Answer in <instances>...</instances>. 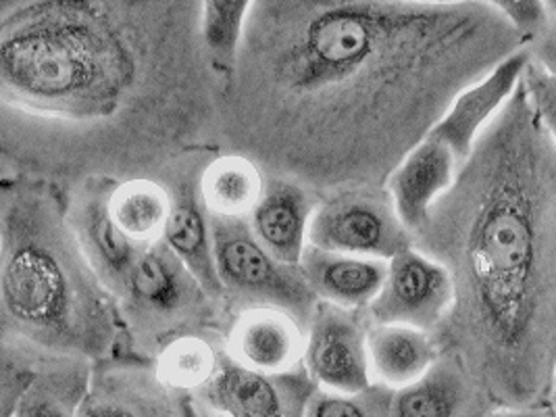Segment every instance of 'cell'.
Segmentation results:
<instances>
[{"label": "cell", "mask_w": 556, "mask_h": 417, "mask_svg": "<svg viewBox=\"0 0 556 417\" xmlns=\"http://www.w3.org/2000/svg\"><path fill=\"white\" fill-rule=\"evenodd\" d=\"M208 151L211 147L186 153L161 174L159 182H163L172 197V213L163 242L203 285L206 294L226 312V292L219 282L215 263L211 215L201 197V178L211 161L201 165L199 159H203Z\"/></svg>", "instance_id": "10"}, {"label": "cell", "mask_w": 556, "mask_h": 417, "mask_svg": "<svg viewBox=\"0 0 556 417\" xmlns=\"http://www.w3.org/2000/svg\"><path fill=\"white\" fill-rule=\"evenodd\" d=\"M394 389L374 382L361 392H315L306 417H392Z\"/></svg>", "instance_id": "26"}, {"label": "cell", "mask_w": 556, "mask_h": 417, "mask_svg": "<svg viewBox=\"0 0 556 417\" xmlns=\"http://www.w3.org/2000/svg\"><path fill=\"white\" fill-rule=\"evenodd\" d=\"M308 244L329 253L390 261L415 247V238L399 217L388 188L356 186L319 201Z\"/></svg>", "instance_id": "7"}, {"label": "cell", "mask_w": 556, "mask_h": 417, "mask_svg": "<svg viewBox=\"0 0 556 417\" xmlns=\"http://www.w3.org/2000/svg\"><path fill=\"white\" fill-rule=\"evenodd\" d=\"M0 205L2 355L92 365L126 353L119 305L79 249L67 192L51 180L4 176Z\"/></svg>", "instance_id": "4"}, {"label": "cell", "mask_w": 556, "mask_h": 417, "mask_svg": "<svg viewBox=\"0 0 556 417\" xmlns=\"http://www.w3.org/2000/svg\"><path fill=\"white\" fill-rule=\"evenodd\" d=\"M226 340L211 337H184L167 344L154 359L161 382L188 394L203 391L217 371Z\"/></svg>", "instance_id": "25"}, {"label": "cell", "mask_w": 556, "mask_h": 417, "mask_svg": "<svg viewBox=\"0 0 556 417\" xmlns=\"http://www.w3.org/2000/svg\"><path fill=\"white\" fill-rule=\"evenodd\" d=\"M211 230L229 324L240 313L271 307L308 328L319 299L306 285L301 267L276 260L256 240L247 217L211 215Z\"/></svg>", "instance_id": "6"}, {"label": "cell", "mask_w": 556, "mask_h": 417, "mask_svg": "<svg viewBox=\"0 0 556 417\" xmlns=\"http://www.w3.org/2000/svg\"><path fill=\"white\" fill-rule=\"evenodd\" d=\"M530 63L556 79V15L548 27L528 47Z\"/></svg>", "instance_id": "29"}, {"label": "cell", "mask_w": 556, "mask_h": 417, "mask_svg": "<svg viewBox=\"0 0 556 417\" xmlns=\"http://www.w3.org/2000/svg\"><path fill=\"white\" fill-rule=\"evenodd\" d=\"M299 267L319 301L353 312H367L388 276V261L329 253L311 244Z\"/></svg>", "instance_id": "19"}, {"label": "cell", "mask_w": 556, "mask_h": 417, "mask_svg": "<svg viewBox=\"0 0 556 417\" xmlns=\"http://www.w3.org/2000/svg\"><path fill=\"white\" fill-rule=\"evenodd\" d=\"M267 176L261 167L242 155H217L211 159L201 178V197L208 215L247 217L265 192Z\"/></svg>", "instance_id": "21"}, {"label": "cell", "mask_w": 556, "mask_h": 417, "mask_svg": "<svg viewBox=\"0 0 556 417\" xmlns=\"http://www.w3.org/2000/svg\"><path fill=\"white\" fill-rule=\"evenodd\" d=\"M415 249L453 307L433 332L501 409L548 407L556 367V147L523 81L483 130Z\"/></svg>", "instance_id": "3"}, {"label": "cell", "mask_w": 556, "mask_h": 417, "mask_svg": "<svg viewBox=\"0 0 556 417\" xmlns=\"http://www.w3.org/2000/svg\"><path fill=\"white\" fill-rule=\"evenodd\" d=\"M494 409L498 407L469 369L444 353L419 380L392 396V417H481Z\"/></svg>", "instance_id": "16"}, {"label": "cell", "mask_w": 556, "mask_h": 417, "mask_svg": "<svg viewBox=\"0 0 556 417\" xmlns=\"http://www.w3.org/2000/svg\"><path fill=\"white\" fill-rule=\"evenodd\" d=\"M481 417H555L551 407H535V409H494Z\"/></svg>", "instance_id": "30"}, {"label": "cell", "mask_w": 556, "mask_h": 417, "mask_svg": "<svg viewBox=\"0 0 556 417\" xmlns=\"http://www.w3.org/2000/svg\"><path fill=\"white\" fill-rule=\"evenodd\" d=\"M203 2H2V156L15 176L163 174L217 131ZM77 180V182H79Z\"/></svg>", "instance_id": "2"}, {"label": "cell", "mask_w": 556, "mask_h": 417, "mask_svg": "<svg viewBox=\"0 0 556 417\" xmlns=\"http://www.w3.org/2000/svg\"><path fill=\"white\" fill-rule=\"evenodd\" d=\"M119 184L115 178L90 176L67 190V222L84 257L115 301L124 294L127 278L144 249L127 238L113 219L111 197Z\"/></svg>", "instance_id": "12"}, {"label": "cell", "mask_w": 556, "mask_h": 417, "mask_svg": "<svg viewBox=\"0 0 556 417\" xmlns=\"http://www.w3.org/2000/svg\"><path fill=\"white\" fill-rule=\"evenodd\" d=\"M528 65V49L508 56L492 74L456 97L446 115L431 130L430 138L446 144L463 165L471 155L483 130L496 119V115L519 90Z\"/></svg>", "instance_id": "14"}, {"label": "cell", "mask_w": 556, "mask_h": 417, "mask_svg": "<svg viewBox=\"0 0 556 417\" xmlns=\"http://www.w3.org/2000/svg\"><path fill=\"white\" fill-rule=\"evenodd\" d=\"M455 301L448 269L410 247L388 261V276L376 301L367 307L371 326H408L433 334Z\"/></svg>", "instance_id": "11"}, {"label": "cell", "mask_w": 556, "mask_h": 417, "mask_svg": "<svg viewBox=\"0 0 556 417\" xmlns=\"http://www.w3.org/2000/svg\"><path fill=\"white\" fill-rule=\"evenodd\" d=\"M458 169L455 153L428 136L390 176L386 188L413 238L424 230L438 201L455 186Z\"/></svg>", "instance_id": "17"}, {"label": "cell", "mask_w": 556, "mask_h": 417, "mask_svg": "<svg viewBox=\"0 0 556 417\" xmlns=\"http://www.w3.org/2000/svg\"><path fill=\"white\" fill-rule=\"evenodd\" d=\"M306 328L292 315L271 307L240 313L231 319L226 351L238 362L265 374L304 367Z\"/></svg>", "instance_id": "15"}, {"label": "cell", "mask_w": 556, "mask_h": 417, "mask_svg": "<svg viewBox=\"0 0 556 417\" xmlns=\"http://www.w3.org/2000/svg\"><path fill=\"white\" fill-rule=\"evenodd\" d=\"M319 387L306 374H265L238 364L226 346L211 382L197 392L204 412L219 417H306L311 399Z\"/></svg>", "instance_id": "9"}, {"label": "cell", "mask_w": 556, "mask_h": 417, "mask_svg": "<svg viewBox=\"0 0 556 417\" xmlns=\"http://www.w3.org/2000/svg\"><path fill=\"white\" fill-rule=\"evenodd\" d=\"M31 365L34 378L26 392L15 401V412L11 417H76L92 365L70 359Z\"/></svg>", "instance_id": "22"}, {"label": "cell", "mask_w": 556, "mask_h": 417, "mask_svg": "<svg viewBox=\"0 0 556 417\" xmlns=\"http://www.w3.org/2000/svg\"><path fill=\"white\" fill-rule=\"evenodd\" d=\"M365 312L319 301L306 328L304 369L321 391L361 392L374 384Z\"/></svg>", "instance_id": "13"}, {"label": "cell", "mask_w": 556, "mask_h": 417, "mask_svg": "<svg viewBox=\"0 0 556 417\" xmlns=\"http://www.w3.org/2000/svg\"><path fill=\"white\" fill-rule=\"evenodd\" d=\"M7 417H9V416H7Z\"/></svg>", "instance_id": "32"}, {"label": "cell", "mask_w": 556, "mask_h": 417, "mask_svg": "<svg viewBox=\"0 0 556 417\" xmlns=\"http://www.w3.org/2000/svg\"><path fill=\"white\" fill-rule=\"evenodd\" d=\"M367 349L374 382L394 391L419 380L442 355L433 334L408 326H369Z\"/></svg>", "instance_id": "20"}, {"label": "cell", "mask_w": 556, "mask_h": 417, "mask_svg": "<svg viewBox=\"0 0 556 417\" xmlns=\"http://www.w3.org/2000/svg\"><path fill=\"white\" fill-rule=\"evenodd\" d=\"M111 213L117 226L138 247L161 242L172 213V197L154 178H134L119 184L111 197Z\"/></svg>", "instance_id": "24"}, {"label": "cell", "mask_w": 556, "mask_h": 417, "mask_svg": "<svg viewBox=\"0 0 556 417\" xmlns=\"http://www.w3.org/2000/svg\"><path fill=\"white\" fill-rule=\"evenodd\" d=\"M117 305L126 328V353L151 362L174 340H226L229 330L228 313L163 240L140 251Z\"/></svg>", "instance_id": "5"}, {"label": "cell", "mask_w": 556, "mask_h": 417, "mask_svg": "<svg viewBox=\"0 0 556 417\" xmlns=\"http://www.w3.org/2000/svg\"><path fill=\"white\" fill-rule=\"evenodd\" d=\"M251 0H206L201 11V40L208 67L219 81L222 94L236 76L244 45Z\"/></svg>", "instance_id": "23"}, {"label": "cell", "mask_w": 556, "mask_h": 417, "mask_svg": "<svg viewBox=\"0 0 556 417\" xmlns=\"http://www.w3.org/2000/svg\"><path fill=\"white\" fill-rule=\"evenodd\" d=\"M523 90L556 147V79L530 63L523 76Z\"/></svg>", "instance_id": "28"}, {"label": "cell", "mask_w": 556, "mask_h": 417, "mask_svg": "<svg viewBox=\"0 0 556 417\" xmlns=\"http://www.w3.org/2000/svg\"><path fill=\"white\" fill-rule=\"evenodd\" d=\"M76 417H203V407L165 387L151 359L119 353L92 364Z\"/></svg>", "instance_id": "8"}, {"label": "cell", "mask_w": 556, "mask_h": 417, "mask_svg": "<svg viewBox=\"0 0 556 417\" xmlns=\"http://www.w3.org/2000/svg\"><path fill=\"white\" fill-rule=\"evenodd\" d=\"M483 0H258L217 131L319 199L390 176L456 97L526 51Z\"/></svg>", "instance_id": "1"}, {"label": "cell", "mask_w": 556, "mask_h": 417, "mask_svg": "<svg viewBox=\"0 0 556 417\" xmlns=\"http://www.w3.org/2000/svg\"><path fill=\"white\" fill-rule=\"evenodd\" d=\"M496 7L513 29L523 38L526 47H530L553 20L546 2L540 0H501Z\"/></svg>", "instance_id": "27"}, {"label": "cell", "mask_w": 556, "mask_h": 417, "mask_svg": "<svg viewBox=\"0 0 556 417\" xmlns=\"http://www.w3.org/2000/svg\"><path fill=\"white\" fill-rule=\"evenodd\" d=\"M548 407L553 409V414L556 417V367L555 374H553V384H551V399H548Z\"/></svg>", "instance_id": "31"}, {"label": "cell", "mask_w": 556, "mask_h": 417, "mask_svg": "<svg viewBox=\"0 0 556 417\" xmlns=\"http://www.w3.org/2000/svg\"><path fill=\"white\" fill-rule=\"evenodd\" d=\"M319 201L303 184L267 178L265 192L249 215L251 230L276 260L299 267Z\"/></svg>", "instance_id": "18"}]
</instances>
